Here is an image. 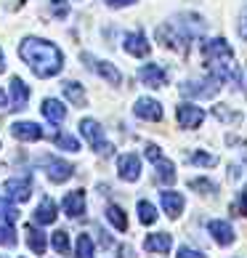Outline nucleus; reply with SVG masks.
Wrapping results in <instances>:
<instances>
[{
	"label": "nucleus",
	"mask_w": 247,
	"mask_h": 258,
	"mask_svg": "<svg viewBox=\"0 0 247 258\" xmlns=\"http://www.w3.org/2000/svg\"><path fill=\"white\" fill-rule=\"evenodd\" d=\"M19 56L24 59V64L37 75V78H56L64 70V53L59 51V45H53L43 37H27L19 45Z\"/></svg>",
	"instance_id": "obj_1"
},
{
	"label": "nucleus",
	"mask_w": 247,
	"mask_h": 258,
	"mask_svg": "<svg viewBox=\"0 0 247 258\" xmlns=\"http://www.w3.org/2000/svg\"><path fill=\"white\" fill-rule=\"evenodd\" d=\"M202 56H205V67H207V75H210V78H218L221 83H226V80L239 83L242 80V72L234 61V51L223 37L205 40L202 43Z\"/></svg>",
	"instance_id": "obj_2"
},
{
	"label": "nucleus",
	"mask_w": 247,
	"mask_h": 258,
	"mask_svg": "<svg viewBox=\"0 0 247 258\" xmlns=\"http://www.w3.org/2000/svg\"><path fill=\"white\" fill-rule=\"evenodd\" d=\"M202 30H205V27H202V19L186 14V16H181V19L165 22V24L157 30V37L168 45V48L186 53L189 40H192V37H197V35H202Z\"/></svg>",
	"instance_id": "obj_3"
},
{
	"label": "nucleus",
	"mask_w": 247,
	"mask_h": 258,
	"mask_svg": "<svg viewBox=\"0 0 247 258\" xmlns=\"http://www.w3.org/2000/svg\"><path fill=\"white\" fill-rule=\"evenodd\" d=\"M80 133H83V139L99 152V155H109V152H112V144H109L107 139H104V128L99 125L96 120L83 117V120H80Z\"/></svg>",
	"instance_id": "obj_4"
},
{
	"label": "nucleus",
	"mask_w": 247,
	"mask_h": 258,
	"mask_svg": "<svg viewBox=\"0 0 247 258\" xmlns=\"http://www.w3.org/2000/svg\"><path fill=\"white\" fill-rule=\"evenodd\" d=\"M146 157H149L151 165L157 168V170H154L157 181H162V184H173V181H176V165L162 155V149L154 147V144H149V147H146Z\"/></svg>",
	"instance_id": "obj_5"
},
{
	"label": "nucleus",
	"mask_w": 247,
	"mask_h": 258,
	"mask_svg": "<svg viewBox=\"0 0 247 258\" xmlns=\"http://www.w3.org/2000/svg\"><path fill=\"white\" fill-rule=\"evenodd\" d=\"M178 91H181V96H186V99H213L215 93L221 91V80H218V78H207L202 83L186 80Z\"/></svg>",
	"instance_id": "obj_6"
},
{
	"label": "nucleus",
	"mask_w": 247,
	"mask_h": 258,
	"mask_svg": "<svg viewBox=\"0 0 247 258\" xmlns=\"http://www.w3.org/2000/svg\"><path fill=\"white\" fill-rule=\"evenodd\" d=\"M80 59L85 61V67H88L91 72H96V75H101L107 83H112V85H120V80H122V75H120V70L115 64H109V61H104V59H96V56H91V53H80Z\"/></svg>",
	"instance_id": "obj_7"
},
{
	"label": "nucleus",
	"mask_w": 247,
	"mask_h": 258,
	"mask_svg": "<svg viewBox=\"0 0 247 258\" xmlns=\"http://www.w3.org/2000/svg\"><path fill=\"white\" fill-rule=\"evenodd\" d=\"M138 80L146 88H165L168 85V70L162 64H144L138 70Z\"/></svg>",
	"instance_id": "obj_8"
},
{
	"label": "nucleus",
	"mask_w": 247,
	"mask_h": 258,
	"mask_svg": "<svg viewBox=\"0 0 247 258\" xmlns=\"http://www.w3.org/2000/svg\"><path fill=\"white\" fill-rule=\"evenodd\" d=\"M32 195V178H8L3 184V197L14 203H27Z\"/></svg>",
	"instance_id": "obj_9"
},
{
	"label": "nucleus",
	"mask_w": 247,
	"mask_h": 258,
	"mask_svg": "<svg viewBox=\"0 0 247 258\" xmlns=\"http://www.w3.org/2000/svg\"><path fill=\"white\" fill-rule=\"evenodd\" d=\"M117 173H120L122 181H128V184H136L141 178V160L136 157V152H128V155L117 157Z\"/></svg>",
	"instance_id": "obj_10"
},
{
	"label": "nucleus",
	"mask_w": 247,
	"mask_h": 258,
	"mask_svg": "<svg viewBox=\"0 0 247 258\" xmlns=\"http://www.w3.org/2000/svg\"><path fill=\"white\" fill-rule=\"evenodd\" d=\"M133 114L141 120H149V122H159L162 120V104L149 99V96H141L136 99V104H133Z\"/></svg>",
	"instance_id": "obj_11"
},
{
	"label": "nucleus",
	"mask_w": 247,
	"mask_h": 258,
	"mask_svg": "<svg viewBox=\"0 0 247 258\" xmlns=\"http://www.w3.org/2000/svg\"><path fill=\"white\" fill-rule=\"evenodd\" d=\"M176 120H178V125H181V128L192 131L197 125H202L205 112L199 107H194V104H178V107H176Z\"/></svg>",
	"instance_id": "obj_12"
},
{
	"label": "nucleus",
	"mask_w": 247,
	"mask_h": 258,
	"mask_svg": "<svg viewBox=\"0 0 247 258\" xmlns=\"http://www.w3.org/2000/svg\"><path fill=\"white\" fill-rule=\"evenodd\" d=\"M207 232L213 234V240L221 245V247H229V245H234V240H236L234 226H231L229 221H223V218H215V221L207 224Z\"/></svg>",
	"instance_id": "obj_13"
},
{
	"label": "nucleus",
	"mask_w": 247,
	"mask_h": 258,
	"mask_svg": "<svg viewBox=\"0 0 247 258\" xmlns=\"http://www.w3.org/2000/svg\"><path fill=\"white\" fill-rule=\"evenodd\" d=\"M125 51L130 56H136V59H146L149 51H151V45L146 40V35L141 32V30H136V32H128L125 35Z\"/></svg>",
	"instance_id": "obj_14"
},
{
	"label": "nucleus",
	"mask_w": 247,
	"mask_h": 258,
	"mask_svg": "<svg viewBox=\"0 0 247 258\" xmlns=\"http://www.w3.org/2000/svg\"><path fill=\"white\" fill-rule=\"evenodd\" d=\"M45 173H48L51 184H64L66 178H72L74 168L69 165V162H64V160H56V157H51L48 162H45Z\"/></svg>",
	"instance_id": "obj_15"
},
{
	"label": "nucleus",
	"mask_w": 247,
	"mask_h": 258,
	"mask_svg": "<svg viewBox=\"0 0 247 258\" xmlns=\"http://www.w3.org/2000/svg\"><path fill=\"white\" fill-rule=\"evenodd\" d=\"M11 136L19 139V141H40L45 133L43 128L37 125V122H24V120H19L11 125Z\"/></svg>",
	"instance_id": "obj_16"
},
{
	"label": "nucleus",
	"mask_w": 247,
	"mask_h": 258,
	"mask_svg": "<svg viewBox=\"0 0 247 258\" xmlns=\"http://www.w3.org/2000/svg\"><path fill=\"white\" fill-rule=\"evenodd\" d=\"M64 213L69 218H83L85 216V189H74L64 197Z\"/></svg>",
	"instance_id": "obj_17"
},
{
	"label": "nucleus",
	"mask_w": 247,
	"mask_h": 258,
	"mask_svg": "<svg viewBox=\"0 0 247 258\" xmlns=\"http://www.w3.org/2000/svg\"><path fill=\"white\" fill-rule=\"evenodd\" d=\"M159 203H162V210L168 213V218H178L184 213L186 200H184L181 192H162V195H159Z\"/></svg>",
	"instance_id": "obj_18"
},
{
	"label": "nucleus",
	"mask_w": 247,
	"mask_h": 258,
	"mask_svg": "<svg viewBox=\"0 0 247 258\" xmlns=\"http://www.w3.org/2000/svg\"><path fill=\"white\" fill-rule=\"evenodd\" d=\"M30 101V85H24L22 78H11V109H24Z\"/></svg>",
	"instance_id": "obj_19"
},
{
	"label": "nucleus",
	"mask_w": 247,
	"mask_h": 258,
	"mask_svg": "<svg viewBox=\"0 0 247 258\" xmlns=\"http://www.w3.org/2000/svg\"><path fill=\"white\" fill-rule=\"evenodd\" d=\"M43 117L48 122H53V125H61L66 120V107L59 99H45L43 101Z\"/></svg>",
	"instance_id": "obj_20"
},
{
	"label": "nucleus",
	"mask_w": 247,
	"mask_h": 258,
	"mask_svg": "<svg viewBox=\"0 0 247 258\" xmlns=\"http://www.w3.org/2000/svg\"><path fill=\"white\" fill-rule=\"evenodd\" d=\"M144 247L149 253H170V247H173V237L168 232H157V234H149L144 240Z\"/></svg>",
	"instance_id": "obj_21"
},
{
	"label": "nucleus",
	"mask_w": 247,
	"mask_h": 258,
	"mask_svg": "<svg viewBox=\"0 0 247 258\" xmlns=\"http://www.w3.org/2000/svg\"><path fill=\"white\" fill-rule=\"evenodd\" d=\"M27 245H30V250L35 255H43L45 253V247H48V237H45L37 226H27Z\"/></svg>",
	"instance_id": "obj_22"
},
{
	"label": "nucleus",
	"mask_w": 247,
	"mask_h": 258,
	"mask_svg": "<svg viewBox=\"0 0 247 258\" xmlns=\"http://www.w3.org/2000/svg\"><path fill=\"white\" fill-rule=\"evenodd\" d=\"M56 216H59V213H56V203L51 197H43L40 205L35 208V221L37 224H53Z\"/></svg>",
	"instance_id": "obj_23"
},
{
	"label": "nucleus",
	"mask_w": 247,
	"mask_h": 258,
	"mask_svg": "<svg viewBox=\"0 0 247 258\" xmlns=\"http://www.w3.org/2000/svg\"><path fill=\"white\" fill-rule=\"evenodd\" d=\"M64 96L69 99L74 107H85V104H88L85 88H83V83H77V80H66V83H64Z\"/></svg>",
	"instance_id": "obj_24"
},
{
	"label": "nucleus",
	"mask_w": 247,
	"mask_h": 258,
	"mask_svg": "<svg viewBox=\"0 0 247 258\" xmlns=\"http://www.w3.org/2000/svg\"><path fill=\"white\" fill-rule=\"evenodd\" d=\"M107 218H109V224L117 229V232H125L128 229V216H125V210L117 208V205H109L107 208Z\"/></svg>",
	"instance_id": "obj_25"
},
{
	"label": "nucleus",
	"mask_w": 247,
	"mask_h": 258,
	"mask_svg": "<svg viewBox=\"0 0 247 258\" xmlns=\"http://www.w3.org/2000/svg\"><path fill=\"white\" fill-rule=\"evenodd\" d=\"M53 144L64 149V152H80V141L72 136V133H56L53 136Z\"/></svg>",
	"instance_id": "obj_26"
},
{
	"label": "nucleus",
	"mask_w": 247,
	"mask_h": 258,
	"mask_svg": "<svg viewBox=\"0 0 247 258\" xmlns=\"http://www.w3.org/2000/svg\"><path fill=\"white\" fill-rule=\"evenodd\" d=\"M138 221L146 224V226H151L157 221V208L151 205L149 200H141V203H138Z\"/></svg>",
	"instance_id": "obj_27"
},
{
	"label": "nucleus",
	"mask_w": 247,
	"mask_h": 258,
	"mask_svg": "<svg viewBox=\"0 0 247 258\" xmlns=\"http://www.w3.org/2000/svg\"><path fill=\"white\" fill-rule=\"evenodd\" d=\"M51 245H53V250L61 253V255L69 253V237H66L64 229H56V232L51 234Z\"/></svg>",
	"instance_id": "obj_28"
},
{
	"label": "nucleus",
	"mask_w": 247,
	"mask_h": 258,
	"mask_svg": "<svg viewBox=\"0 0 247 258\" xmlns=\"http://www.w3.org/2000/svg\"><path fill=\"white\" fill-rule=\"evenodd\" d=\"M74 258H93V240L88 234H77V247H74Z\"/></svg>",
	"instance_id": "obj_29"
},
{
	"label": "nucleus",
	"mask_w": 247,
	"mask_h": 258,
	"mask_svg": "<svg viewBox=\"0 0 247 258\" xmlns=\"http://www.w3.org/2000/svg\"><path fill=\"white\" fill-rule=\"evenodd\" d=\"M189 189H194V192H202V195H215L218 192V184L210 178H192L189 181Z\"/></svg>",
	"instance_id": "obj_30"
},
{
	"label": "nucleus",
	"mask_w": 247,
	"mask_h": 258,
	"mask_svg": "<svg viewBox=\"0 0 247 258\" xmlns=\"http://www.w3.org/2000/svg\"><path fill=\"white\" fill-rule=\"evenodd\" d=\"M213 114H215V117L221 120V122H239V120H242V114H239V112H231L229 107H226V104H215V107H213Z\"/></svg>",
	"instance_id": "obj_31"
},
{
	"label": "nucleus",
	"mask_w": 247,
	"mask_h": 258,
	"mask_svg": "<svg viewBox=\"0 0 247 258\" xmlns=\"http://www.w3.org/2000/svg\"><path fill=\"white\" fill-rule=\"evenodd\" d=\"M189 162H192V165H199V168H213V165H218V157L207 155V152H192V155H189Z\"/></svg>",
	"instance_id": "obj_32"
},
{
	"label": "nucleus",
	"mask_w": 247,
	"mask_h": 258,
	"mask_svg": "<svg viewBox=\"0 0 247 258\" xmlns=\"http://www.w3.org/2000/svg\"><path fill=\"white\" fill-rule=\"evenodd\" d=\"M16 221H19V210L0 197V224H16Z\"/></svg>",
	"instance_id": "obj_33"
},
{
	"label": "nucleus",
	"mask_w": 247,
	"mask_h": 258,
	"mask_svg": "<svg viewBox=\"0 0 247 258\" xmlns=\"http://www.w3.org/2000/svg\"><path fill=\"white\" fill-rule=\"evenodd\" d=\"M0 245H8V247H14V245H16L14 224H0Z\"/></svg>",
	"instance_id": "obj_34"
},
{
	"label": "nucleus",
	"mask_w": 247,
	"mask_h": 258,
	"mask_svg": "<svg viewBox=\"0 0 247 258\" xmlns=\"http://www.w3.org/2000/svg\"><path fill=\"white\" fill-rule=\"evenodd\" d=\"M66 11H69V6H66V0H51V14H53V16L64 19V16H66Z\"/></svg>",
	"instance_id": "obj_35"
},
{
	"label": "nucleus",
	"mask_w": 247,
	"mask_h": 258,
	"mask_svg": "<svg viewBox=\"0 0 247 258\" xmlns=\"http://www.w3.org/2000/svg\"><path fill=\"white\" fill-rule=\"evenodd\" d=\"M176 258H207V255L194 250V247H189V245H181V247H178V253H176Z\"/></svg>",
	"instance_id": "obj_36"
},
{
	"label": "nucleus",
	"mask_w": 247,
	"mask_h": 258,
	"mask_svg": "<svg viewBox=\"0 0 247 258\" xmlns=\"http://www.w3.org/2000/svg\"><path fill=\"white\" fill-rule=\"evenodd\" d=\"M236 210H239L236 216H247V186L239 192V197H236Z\"/></svg>",
	"instance_id": "obj_37"
},
{
	"label": "nucleus",
	"mask_w": 247,
	"mask_h": 258,
	"mask_svg": "<svg viewBox=\"0 0 247 258\" xmlns=\"http://www.w3.org/2000/svg\"><path fill=\"white\" fill-rule=\"evenodd\" d=\"M109 6H115V8H122V6H133L136 0H107Z\"/></svg>",
	"instance_id": "obj_38"
},
{
	"label": "nucleus",
	"mask_w": 247,
	"mask_h": 258,
	"mask_svg": "<svg viewBox=\"0 0 247 258\" xmlns=\"http://www.w3.org/2000/svg\"><path fill=\"white\" fill-rule=\"evenodd\" d=\"M239 37L247 40V19H242V24H239Z\"/></svg>",
	"instance_id": "obj_39"
},
{
	"label": "nucleus",
	"mask_w": 247,
	"mask_h": 258,
	"mask_svg": "<svg viewBox=\"0 0 247 258\" xmlns=\"http://www.w3.org/2000/svg\"><path fill=\"white\" fill-rule=\"evenodd\" d=\"M6 104H8V93L0 88V107H6Z\"/></svg>",
	"instance_id": "obj_40"
},
{
	"label": "nucleus",
	"mask_w": 247,
	"mask_h": 258,
	"mask_svg": "<svg viewBox=\"0 0 247 258\" xmlns=\"http://www.w3.org/2000/svg\"><path fill=\"white\" fill-rule=\"evenodd\" d=\"M6 72V59H3V51H0V75Z\"/></svg>",
	"instance_id": "obj_41"
}]
</instances>
